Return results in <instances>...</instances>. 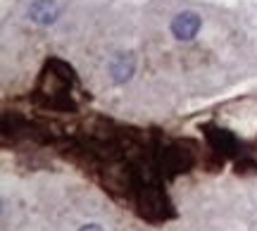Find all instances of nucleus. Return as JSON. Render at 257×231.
<instances>
[{"mask_svg":"<svg viewBox=\"0 0 257 231\" xmlns=\"http://www.w3.org/2000/svg\"><path fill=\"white\" fill-rule=\"evenodd\" d=\"M81 231H102V226L100 224H86Z\"/></svg>","mask_w":257,"mask_h":231,"instance_id":"obj_3","label":"nucleus"},{"mask_svg":"<svg viewBox=\"0 0 257 231\" xmlns=\"http://www.w3.org/2000/svg\"><path fill=\"white\" fill-rule=\"evenodd\" d=\"M198 29H200V17L195 12H181L172 22V31L179 41H191L198 34Z\"/></svg>","mask_w":257,"mask_h":231,"instance_id":"obj_1","label":"nucleus"},{"mask_svg":"<svg viewBox=\"0 0 257 231\" xmlns=\"http://www.w3.org/2000/svg\"><path fill=\"white\" fill-rule=\"evenodd\" d=\"M29 15L36 19V22L48 24V22H53V19L57 17V8L53 0H36V3L31 5V10H29Z\"/></svg>","mask_w":257,"mask_h":231,"instance_id":"obj_2","label":"nucleus"}]
</instances>
